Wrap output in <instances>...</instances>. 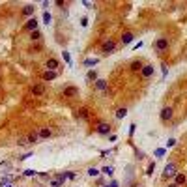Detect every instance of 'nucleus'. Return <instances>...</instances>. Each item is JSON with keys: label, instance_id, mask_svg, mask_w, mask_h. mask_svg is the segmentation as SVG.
Here are the masks:
<instances>
[{"label": "nucleus", "instance_id": "obj_20", "mask_svg": "<svg viewBox=\"0 0 187 187\" xmlns=\"http://www.w3.org/2000/svg\"><path fill=\"white\" fill-rule=\"evenodd\" d=\"M86 81H97V73L92 69V71H88V75H86Z\"/></svg>", "mask_w": 187, "mask_h": 187}, {"label": "nucleus", "instance_id": "obj_8", "mask_svg": "<svg viewBox=\"0 0 187 187\" xmlns=\"http://www.w3.org/2000/svg\"><path fill=\"white\" fill-rule=\"evenodd\" d=\"M25 28H26V30H32V32H34V30H38V21H36V17L28 19V23L25 25Z\"/></svg>", "mask_w": 187, "mask_h": 187}, {"label": "nucleus", "instance_id": "obj_12", "mask_svg": "<svg viewBox=\"0 0 187 187\" xmlns=\"http://www.w3.org/2000/svg\"><path fill=\"white\" fill-rule=\"evenodd\" d=\"M53 79H56V73H54V71H45V73H43V81H53Z\"/></svg>", "mask_w": 187, "mask_h": 187}, {"label": "nucleus", "instance_id": "obj_29", "mask_svg": "<svg viewBox=\"0 0 187 187\" xmlns=\"http://www.w3.org/2000/svg\"><path fill=\"white\" fill-rule=\"evenodd\" d=\"M88 174L94 178V176H97V174H99V170H97V169H90V170H88Z\"/></svg>", "mask_w": 187, "mask_h": 187}, {"label": "nucleus", "instance_id": "obj_18", "mask_svg": "<svg viewBox=\"0 0 187 187\" xmlns=\"http://www.w3.org/2000/svg\"><path fill=\"white\" fill-rule=\"evenodd\" d=\"M131 69H133V71H138V69H142V62H140V60H135V62H131Z\"/></svg>", "mask_w": 187, "mask_h": 187}, {"label": "nucleus", "instance_id": "obj_37", "mask_svg": "<svg viewBox=\"0 0 187 187\" xmlns=\"http://www.w3.org/2000/svg\"><path fill=\"white\" fill-rule=\"evenodd\" d=\"M109 187H110V185H109Z\"/></svg>", "mask_w": 187, "mask_h": 187}, {"label": "nucleus", "instance_id": "obj_4", "mask_svg": "<svg viewBox=\"0 0 187 187\" xmlns=\"http://www.w3.org/2000/svg\"><path fill=\"white\" fill-rule=\"evenodd\" d=\"M140 73H142V77H146V79L152 77V75H153V66H150V64H148V66H142Z\"/></svg>", "mask_w": 187, "mask_h": 187}, {"label": "nucleus", "instance_id": "obj_19", "mask_svg": "<svg viewBox=\"0 0 187 187\" xmlns=\"http://www.w3.org/2000/svg\"><path fill=\"white\" fill-rule=\"evenodd\" d=\"M47 67H49V71H53L54 67H58V62L54 58H51V60H47Z\"/></svg>", "mask_w": 187, "mask_h": 187}, {"label": "nucleus", "instance_id": "obj_17", "mask_svg": "<svg viewBox=\"0 0 187 187\" xmlns=\"http://www.w3.org/2000/svg\"><path fill=\"white\" fill-rule=\"evenodd\" d=\"M176 185H184L185 184V174H176V182H174Z\"/></svg>", "mask_w": 187, "mask_h": 187}, {"label": "nucleus", "instance_id": "obj_21", "mask_svg": "<svg viewBox=\"0 0 187 187\" xmlns=\"http://www.w3.org/2000/svg\"><path fill=\"white\" fill-rule=\"evenodd\" d=\"M34 10H36L34 6H25V10H23V13H25V15H32V13H34Z\"/></svg>", "mask_w": 187, "mask_h": 187}, {"label": "nucleus", "instance_id": "obj_3", "mask_svg": "<svg viewBox=\"0 0 187 187\" xmlns=\"http://www.w3.org/2000/svg\"><path fill=\"white\" fill-rule=\"evenodd\" d=\"M172 112H174V110L170 109V107H165V109L161 110V120H163V122L170 120V118H172Z\"/></svg>", "mask_w": 187, "mask_h": 187}, {"label": "nucleus", "instance_id": "obj_33", "mask_svg": "<svg viewBox=\"0 0 187 187\" xmlns=\"http://www.w3.org/2000/svg\"><path fill=\"white\" fill-rule=\"evenodd\" d=\"M19 144H21V146H25V144H28V138H19Z\"/></svg>", "mask_w": 187, "mask_h": 187}, {"label": "nucleus", "instance_id": "obj_13", "mask_svg": "<svg viewBox=\"0 0 187 187\" xmlns=\"http://www.w3.org/2000/svg\"><path fill=\"white\" fill-rule=\"evenodd\" d=\"M122 41H124L125 45H127V43H131V41H133V34H131V32H125V34L122 36Z\"/></svg>", "mask_w": 187, "mask_h": 187}, {"label": "nucleus", "instance_id": "obj_9", "mask_svg": "<svg viewBox=\"0 0 187 187\" xmlns=\"http://www.w3.org/2000/svg\"><path fill=\"white\" fill-rule=\"evenodd\" d=\"M32 94H34V95H41V94H45V86H43V84H36V86H32Z\"/></svg>", "mask_w": 187, "mask_h": 187}, {"label": "nucleus", "instance_id": "obj_10", "mask_svg": "<svg viewBox=\"0 0 187 187\" xmlns=\"http://www.w3.org/2000/svg\"><path fill=\"white\" fill-rule=\"evenodd\" d=\"M11 169V165H10V161H2L0 163V174H6L8 170Z\"/></svg>", "mask_w": 187, "mask_h": 187}, {"label": "nucleus", "instance_id": "obj_23", "mask_svg": "<svg viewBox=\"0 0 187 187\" xmlns=\"http://www.w3.org/2000/svg\"><path fill=\"white\" fill-rule=\"evenodd\" d=\"M97 62H99L97 58H88V60H84V66H95Z\"/></svg>", "mask_w": 187, "mask_h": 187}, {"label": "nucleus", "instance_id": "obj_15", "mask_svg": "<svg viewBox=\"0 0 187 187\" xmlns=\"http://www.w3.org/2000/svg\"><path fill=\"white\" fill-rule=\"evenodd\" d=\"M39 137L49 138V137H51V129H49V127H43V129H39Z\"/></svg>", "mask_w": 187, "mask_h": 187}, {"label": "nucleus", "instance_id": "obj_32", "mask_svg": "<svg viewBox=\"0 0 187 187\" xmlns=\"http://www.w3.org/2000/svg\"><path fill=\"white\" fill-rule=\"evenodd\" d=\"M174 144H176V140H174V138H170V140L169 142H166V148H172V146Z\"/></svg>", "mask_w": 187, "mask_h": 187}, {"label": "nucleus", "instance_id": "obj_7", "mask_svg": "<svg viewBox=\"0 0 187 187\" xmlns=\"http://www.w3.org/2000/svg\"><path fill=\"white\" fill-rule=\"evenodd\" d=\"M77 94H79V88H75V86H69V88L64 90V97H73Z\"/></svg>", "mask_w": 187, "mask_h": 187}, {"label": "nucleus", "instance_id": "obj_1", "mask_svg": "<svg viewBox=\"0 0 187 187\" xmlns=\"http://www.w3.org/2000/svg\"><path fill=\"white\" fill-rule=\"evenodd\" d=\"M114 47H116V41H114V39H107V41H103V45H101V53L103 54H110L114 51Z\"/></svg>", "mask_w": 187, "mask_h": 187}, {"label": "nucleus", "instance_id": "obj_26", "mask_svg": "<svg viewBox=\"0 0 187 187\" xmlns=\"http://www.w3.org/2000/svg\"><path fill=\"white\" fill-rule=\"evenodd\" d=\"M103 172H105V174H109V176H110V174L114 172V169H112V166H105V169H103Z\"/></svg>", "mask_w": 187, "mask_h": 187}, {"label": "nucleus", "instance_id": "obj_31", "mask_svg": "<svg viewBox=\"0 0 187 187\" xmlns=\"http://www.w3.org/2000/svg\"><path fill=\"white\" fill-rule=\"evenodd\" d=\"M64 60L67 62V66H71V56H69L67 53H64Z\"/></svg>", "mask_w": 187, "mask_h": 187}, {"label": "nucleus", "instance_id": "obj_28", "mask_svg": "<svg viewBox=\"0 0 187 187\" xmlns=\"http://www.w3.org/2000/svg\"><path fill=\"white\" fill-rule=\"evenodd\" d=\"M36 170H32V169H28V170H25V176H36Z\"/></svg>", "mask_w": 187, "mask_h": 187}, {"label": "nucleus", "instance_id": "obj_25", "mask_svg": "<svg viewBox=\"0 0 187 187\" xmlns=\"http://www.w3.org/2000/svg\"><path fill=\"white\" fill-rule=\"evenodd\" d=\"M62 184H64L62 180H54V182H51V185H53V187H62Z\"/></svg>", "mask_w": 187, "mask_h": 187}, {"label": "nucleus", "instance_id": "obj_16", "mask_svg": "<svg viewBox=\"0 0 187 187\" xmlns=\"http://www.w3.org/2000/svg\"><path fill=\"white\" fill-rule=\"evenodd\" d=\"M13 180V176H11V174H8V176H4L2 180H0V187L2 185H10V182Z\"/></svg>", "mask_w": 187, "mask_h": 187}, {"label": "nucleus", "instance_id": "obj_36", "mask_svg": "<svg viewBox=\"0 0 187 187\" xmlns=\"http://www.w3.org/2000/svg\"><path fill=\"white\" fill-rule=\"evenodd\" d=\"M6 187H13V185H6Z\"/></svg>", "mask_w": 187, "mask_h": 187}, {"label": "nucleus", "instance_id": "obj_27", "mask_svg": "<svg viewBox=\"0 0 187 187\" xmlns=\"http://www.w3.org/2000/svg\"><path fill=\"white\" fill-rule=\"evenodd\" d=\"M77 116H79V118H86L88 114H86V110H84V109H81V110L77 112Z\"/></svg>", "mask_w": 187, "mask_h": 187}, {"label": "nucleus", "instance_id": "obj_2", "mask_svg": "<svg viewBox=\"0 0 187 187\" xmlns=\"http://www.w3.org/2000/svg\"><path fill=\"white\" fill-rule=\"evenodd\" d=\"M166 47H169V39H166V38H159L155 41V49L157 51H165Z\"/></svg>", "mask_w": 187, "mask_h": 187}, {"label": "nucleus", "instance_id": "obj_5", "mask_svg": "<svg viewBox=\"0 0 187 187\" xmlns=\"http://www.w3.org/2000/svg\"><path fill=\"white\" fill-rule=\"evenodd\" d=\"M165 176H176V165L174 163H169L165 166Z\"/></svg>", "mask_w": 187, "mask_h": 187}, {"label": "nucleus", "instance_id": "obj_11", "mask_svg": "<svg viewBox=\"0 0 187 187\" xmlns=\"http://www.w3.org/2000/svg\"><path fill=\"white\" fill-rule=\"evenodd\" d=\"M95 88H97V90H107V81L97 79V81H95Z\"/></svg>", "mask_w": 187, "mask_h": 187}, {"label": "nucleus", "instance_id": "obj_30", "mask_svg": "<svg viewBox=\"0 0 187 187\" xmlns=\"http://www.w3.org/2000/svg\"><path fill=\"white\" fill-rule=\"evenodd\" d=\"M39 38H41V34H39L38 30H34V32H32V39H39Z\"/></svg>", "mask_w": 187, "mask_h": 187}, {"label": "nucleus", "instance_id": "obj_34", "mask_svg": "<svg viewBox=\"0 0 187 187\" xmlns=\"http://www.w3.org/2000/svg\"><path fill=\"white\" fill-rule=\"evenodd\" d=\"M153 169H155V165H150V169H148V174H153Z\"/></svg>", "mask_w": 187, "mask_h": 187}, {"label": "nucleus", "instance_id": "obj_22", "mask_svg": "<svg viewBox=\"0 0 187 187\" xmlns=\"http://www.w3.org/2000/svg\"><path fill=\"white\" fill-rule=\"evenodd\" d=\"M43 21H45V25H51L53 17H51V13H49V11H45V13H43Z\"/></svg>", "mask_w": 187, "mask_h": 187}, {"label": "nucleus", "instance_id": "obj_24", "mask_svg": "<svg viewBox=\"0 0 187 187\" xmlns=\"http://www.w3.org/2000/svg\"><path fill=\"white\" fill-rule=\"evenodd\" d=\"M125 114H127V109H118L116 110V118H124Z\"/></svg>", "mask_w": 187, "mask_h": 187}, {"label": "nucleus", "instance_id": "obj_14", "mask_svg": "<svg viewBox=\"0 0 187 187\" xmlns=\"http://www.w3.org/2000/svg\"><path fill=\"white\" fill-rule=\"evenodd\" d=\"M38 138H39V133H30L28 135V144H36Z\"/></svg>", "mask_w": 187, "mask_h": 187}, {"label": "nucleus", "instance_id": "obj_35", "mask_svg": "<svg viewBox=\"0 0 187 187\" xmlns=\"http://www.w3.org/2000/svg\"><path fill=\"white\" fill-rule=\"evenodd\" d=\"M169 187H180V185H176V184H170Z\"/></svg>", "mask_w": 187, "mask_h": 187}, {"label": "nucleus", "instance_id": "obj_6", "mask_svg": "<svg viewBox=\"0 0 187 187\" xmlns=\"http://www.w3.org/2000/svg\"><path fill=\"white\" fill-rule=\"evenodd\" d=\"M109 131H110V125L105 124V122H101V124L97 125V133L99 135H109Z\"/></svg>", "mask_w": 187, "mask_h": 187}]
</instances>
